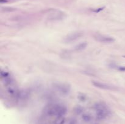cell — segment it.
I'll use <instances>...</instances> for the list:
<instances>
[{"label": "cell", "mask_w": 125, "mask_h": 124, "mask_svg": "<svg viewBox=\"0 0 125 124\" xmlns=\"http://www.w3.org/2000/svg\"><path fill=\"white\" fill-rule=\"evenodd\" d=\"M8 1V0H0V3H7Z\"/></svg>", "instance_id": "obj_13"}, {"label": "cell", "mask_w": 125, "mask_h": 124, "mask_svg": "<svg viewBox=\"0 0 125 124\" xmlns=\"http://www.w3.org/2000/svg\"><path fill=\"white\" fill-rule=\"evenodd\" d=\"M95 109L96 112V118L98 120L104 119L109 114V110L107 108L103 103H96L95 105Z\"/></svg>", "instance_id": "obj_2"}, {"label": "cell", "mask_w": 125, "mask_h": 124, "mask_svg": "<svg viewBox=\"0 0 125 124\" xmlns=\"http://www.w3.org/2000/svg\"><path fill=\"white\" fill-rule=\"evenodd\" d=\"M82 119L84 122H89L91 120H92V116L90 115L89 114H87V113H85L82 115Z\"/></svg>", "instance_id": "obj_8"}, {"label": "cell", "mask_w": 125, "mask_h": 124, "mask_svg": "<svg viewBox=\"0 0 125 124\" xmlns=\"http://www.w3.org/2000/svg\"><path fill=\"white\" fill-rule=\"evenodd\" d=\"M65 118L63 116L58 117V118L56 119L55 122H54V124H64L65 123Z\"/></svg>", "instance_id": "obj_9"}, {"label": "cell", "mask_w": 125, "mask_h": 124, "mask_svg": "<svg viewBox=\"0 0 125 124\" xmlns=\"http://www.w3.org/2000/svg\"><path fill=\"white\" fill-rule=\"evenodd\" d=\"M56 88L59 92L62 94H67L70 91V87L68 85L64 84H58Z\"/></svg>", "instance_id": "obj_6"}, {"label": "cell", "mask_w": 125, "mask_h": 124, "mask_svg": "<svg viewBox=\"0 0 125 124\" xmlns=\"http://www.w3.org/2000/svg\"><path fill=\"white\" fill-rule=\"evenodd\" d=\"M92 84L94 85L96 87L99 88L104 89V90H113L114 88L112 86H110L109 85L104 83H101L100 82H96V81H93L92 82Z\"/></svg>", "instance_id": "obj_5"}, {"label": "cell", "mask_w": 125, "mask_h": 124, "mask_svg": "<svg viewBox=\"0 0 125 124\" xmlns=\"http://www.w3.org/2000/svg\"><path fill=\"white\" fill-rule=\"evenodd\" d=\"M1 77L3 79H4V78H6L9 76V73H7L6 71H3L1 72Z\"/></svg>", "instance_id": "obj_11"}, {"label": "cell", "mask_w": 125, "mask_h": 124, "mask_svg": "<svg viewBox=\"0 0 125 124\" xmlns=\"http://www.w3.org/2000/svg\"><path fill=\"white\" fill-rule=\"evenodd\" d=\"M83 108L80 106H77V107H76L75 109V112L76 114H80L81 113H82L83 112Z\"/></svg>", "instance_id": "obj_10"}, {"label": "cell", "mask_w": 125, "mask_h": 124, "mask_svg": "<svg viewBox=\"0 0 125 124\" xmlns=\"http://www.w3.org/2000/svg\"><path fill=\"white\" fill-rule=\"evenodd\" d=\"M104 7H103V8H98V9H95V10H93V12H94L95 13H98V12H99L102 11V10L104 9Z\"/></svg>", "instance_id": "obj_12"}, {"label": "cell", "mask_w": 125, "mask_h": 124, "mask_svg": "<svg viewBox=\"0 0 125 124\" xmlns=\"http://www.w3.org/2000/svg\"><path fill=\"white\" fill-rule=\"evenodd\" d=\"M83 35V33L82 32H74V33L69 34L64 39L65 42H71L73 41H75L78 38H81Z\"/></svg>", "instance_id": "obj_4"}, {"label": "cell", "mask_w": 125, "mask_h": 124, "mask_svg": "<svg viewBox=\"0 0 125 124\" xmlns=\"http://www.w3.org/2000/svg\"><path fill=\"white\" fill-rule=\"evenodd\" d=\"M67 108L64 106L54 105L51 106L47 109V113L50 116H56L58 117L63 116L66 113Z\"/></svg>", "instance_id": "obj_1"}, {"label": "cell", "mask_w": 125, "mask_h": 124, "mask_svg": "<svg viewBox=\"0 0 125 124\" xmlns=\"http://www.w3.org/2000/svg\"><path fill=\"white\" fill-rule=\"evenodd\" d=\"M70 124H76V121L75 120H72L71 122H70Z\"/></svg>", "instance_id": "obj_14"}, {"label": "cell", "mask_w": 125, "mask_h": 124, "mask_svg": "<svg viewBox=\"0 0 125 124\" xmlns=\"http://www.w3.org/2000/svg\"><path fill=\"white\" fill-rule=\"evenodd\" d=\"M119 69L121 71H125V67H121V68H119Z\"/></svg>", "instance_id": "obj_15"}, {"label": "cell", "mask_w": 125, "mask_h": 124, "mask_svg": "<svg viewBox=\"0 0 125 124\" xmlns=\"http://www.w3.org/2000/svg\"><path fill=\"white\" fill-rule=\"evenodd\" d=\"M94 38L98 41L104 43H111L115 41V39L113 37L104 35L97 34L94 36Z\"/></svg>", "instance_id": "obj_3"}, {"label": "cell", "mask_w": 125, "mask_h": 124, "mask_svg": "<svg viewBox=\"0 0 125 124\" xmlns=\"http://www.w3.org/2000/svg\"><path fill=\"white\" fill-rule=\"evenodd\" d=\"M87 44L86 43H81L80 44H77L76 46H75V50L76 51H80V50H82L83 49H84L87 47Z\"/></svg>", "instance_id": "obj_7"}]
</instances>
